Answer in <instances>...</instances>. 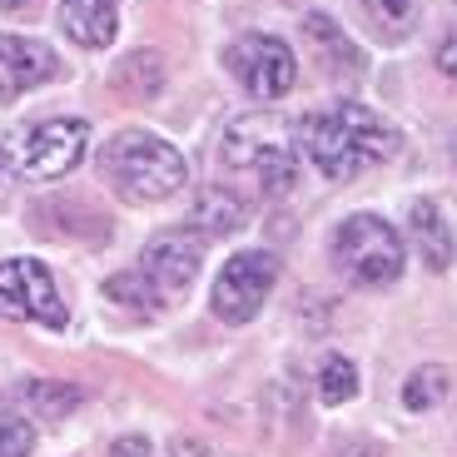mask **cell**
Returning <instances> with one entry per match:
<instances>
[{"instance_id": "1", "label": "cell", "mask_w": 457, "mask_h": 457, "mask_svg": "<svg viewBox=\"0 0 457 457\" xmlns=\"http://www.w3.org/2000/svg\"><path fill=\"white\" fill-rule=\"evenodd\" d=\"M298 149L319 164L328 179H358L373 164H388L398 154V129L373 114L368 104H328V110L298 120Z\"/></svg>"}, {"instance_id": "2", "label": "cell", "mask_w": 457, "mask_h": 457, "mask_svg": "<svg viewBox=\"0 0 457 457\" xmlns=\"http://www.w3.org/2000/svg\"><path fill=\"white\" fill-rule=\"evenodd\" d=\"M224 170L249 179L263 199H278L298 184V164H303V149H298V125L284 120L274 110L244 114L224 129Z\"/></svg>"}, {"instance_id": "3", "label": "cell", "mask_w": 457, "mask_h": 457, "mask_svg": "<svg viewBox=\"0 0 457 457\" xmlns=\"http://www.w3.org/2000/svg\"><path fill=\"white\" fill-rule=\"evenodd\" d=\"M100 174L114 184V195L125 204H160V199L184 189V154L174 145H164L160 135L125 129L104 145Z\"/></svg>"}, {"instance_id": "4", "label": "cell", "mask_w": 457, "mask_h": 457, "mask_svg": "<svg viewBox=\"0 0 457 457\" xmlns=\"http://www.w3.org/2000/svg\"><path fill=\"white\" fill-rule=\"evenodd\" d=\"M199 263H204L199 234H160V239L145 244L129 274H114L104 288H110V298L135 303V309H164L199 278Z\"/></svg>"}, {"instance_id": "5", "label": "cell", "mask_w": 457, "mask_h": 457, "mask_svg": "<svg viewBox=\"0 0 457 457\" xmlns=\"http://www.w3.org/2000/svg\"><path fill=\"white\" fill-rule=\"evenodd\" d=\"M333 259L353 284L383 288L403 274V239L378 214H353L333 228Z\"/></svg>"}, {"instance_id": "6", "label": "cell", "mask_w": 457, "mask_h": 457, "mask_svg": "<svg viewBox=\"0 0 457 457\" xmlns=\"http://www.w3.org/2000/svg\"><path fill=\"white\" fill-rule=\"evenodd\" d=\"M0 319L11 323H46V328H65V303L55 294V278L40 259H5L0 263Z\"/></svg>"}, {"instance_id": "7", "label": "cell", "mask_w": 457, "mask_h": 457, "mask_svg": "<svg viewBox=\"0 0 457 457\" xmlns=\"http://www.w3.org/2000/svg\"><path fill=\"white\" fill-rule=\"evenodd\" d=\"M224 65L234 70V80H239L253 100H278V95H288L298 80L294 50H288L284 40H274V35H244V40H234Z\"/></svg>"}, {"instance_id": "8", "label": "cell", "mask_w": 457, "mask_h": 457, "mask_svg": "<svg viewBox=\"0 0 457 457\" xmlns=\"http://www.w3.org/2000/svg\"><path fill=\"white\" fill-rule=\"evenodd\" d=\"M274 284H278L274 253H259V249L234 253L214 284V313L224 323H249L263 309V298L274 294Z\"/></svg>"}, {"instance_id": "9", "label": "cell", "mask_w": 457, "mask_h": 457, "mask_svg": "<svg viewBox=\"0 0 457 457\" xmlns=\"http://www.w3.org/2000/svg\"><path fill=\"white\" fill-rule=\"evenodd\" d=\"M85 145H90V129L80 120H50L30 139H21V149L11 154V170L30 174V179H60L85 160Z\"/></svg>"}, {"instance_id": "10", "label": "cell", "mask_w": 457, "mask_h": 457, "mask_svg": "<svg viewBox=\"0 0 457 457\" xmlns=\"http://www.w3.org/2000/svg\"><path fill=\"white\" fill-rule=\"evenodd\" d=\"M55 75V50L40 40H21V35H0V90L25 95L35 85H46Z\"/></svg>"}, {"instance_id": "11", "label": "cell", "mask_w": 457, "mask_h": 457, "mask_svg": "<svg viewBox=\"0 0 457 457\" xmlns=\"http://www.w3.org/2000/svg\"><path fill=\"white\" fill-rule=\"evenodd\" d=\"M60 25L75 46L104 50L120 30V0H60Z\"/></svg>"}, {"instance_id": "12", "label": "cell", "mask_w": 457, "mask_h": 457, "mask_svg": "<svg viewBox=\"0 0 457 457\" xmlns=\"http://www.w3.org/2000/svg\"><path fill=\"white\" fill-rule=\"evenodd\" d=\"M408 219H412V239H418V249H423V263H433L437 274H443L447 263H453V228H447L443 204L423 199V204H412Z\"/></svg>"}, {"instance_id": "13", "label": "cell", "mask_w": 457, "mask_h": 457, "mask_svg": "<svg viewBox=\"0 0 457 457\" xmlns=\"http://www.w3.org/2000/svg\"><path fill=\"white\" fill-rule=\"evenodd\" d=\"M303 30H309V40L323 50V55H328L333 75H343V70H348V75H358V70H363V55L343 40V30H333L328 15H309V21H303Z\"/></svg>"}, {"instance_id": "14", "label": "cell", "mask_w": 457, "mask_h": 457, "mask_svg": "<svg viewBox=\"0 0 457 457\" xmlns=\"http://www.w3.org/2000/svg\"><path fill=\"white\" fill-rule=\"evenodd\" d=\"M195 224H204V234H234L244 224V204L228 189H204L195 209Z\"/></svg>"}, {"instance_id": "15", "label": "cell", "mask_w": 457, "mask_h": 457, "mask_svg": "<svg viewBox=\"0 0 457 457\" xmlns=\"http://www.w3.org/2000/svg\"><path fill=\"white\" fill-rule=\"evenodd\" d=\"M447 368L443 363H428V368H418V373L403 383V408L408 412H428V408H437V403L447 398Z\"/></svg>"}, {"instance_id": "16", "label": "cell", "mask_w": 457, "mask_h": 457, "mask_svg": "<svg viewBox=\"0 0 457 457\" xmlns=\"http://www.w3.org/2000/svg\"><path fill=\"white\" fill-rule=\"evenodd\" d=\"M353 393H358V368L348 363V358L333 353L328 363H323V373H319V398L328 403V408H338V403H348Z\"/></svg>"}, {"instance_id": "17", "label": "cell", "mask_w": 457, "mask_h": 457, "mask_svg": "<svg viewBox=\"0 0 457 457\" xmlns=\"http://www.w3.org/2000/svg\"><path fill=\"white\" fill-rule=\"evenodd\" d=\"M368 15H373V25L378 30H388L393 40L398 35H408L412 30V21H418V0H358Z\"/></svg>"}, {"instance_id": "18", "label": "cell", "mask_w": 457, "mask_h": 457, "mask_svg": "<svg viewBox=\"0 0 457 457\" xmlns=\"http://www.w3.org/2000/svg\"><path fill=\"white\" fill-rule=\"evenodd\" d=\"M35 428L30 418H0V457H30Z\"/></svg>"}, {"instance_id": "19", "label": "cell", "mask_w": 457, "mask_h": 457, "mask_svg": "<svg viewBox=\"0 0 457 457\" xmlns=\"http://www.w3.org/2000/svg\"><path fill=\"white\" fill-rule=\"evenodd\" d=\"M110 457H154V453H149L145 437H120V443L110 447Z\"/></svg>"}, {"instance_id": "20", "label": "cell", "mask_w": 457, "mask_h": 457, "mask_svg": "<svg viewBox=\"0 0 457 457\" xmlns=\"http://www.w3.org/2000/svg\"><path fill=\"white\" fill-rule=\"evenodd\" d=\"M174 457H199V447H195V443H184V437H179V443H174Z\"/></svg>"}, {"instance_id": "21", "label": "cell", "mask_w": 457, "mask_h": 457, "mask_svg": "<svg viewBox=\"0 0 457 457\" xmlns=\"http://www.w3.org/2000/svg\"><path fill=\"white\" fill-rule=\"evenodd\" d=\"M30 0H0V11H25Z\"/></svg>"}]
</instances>
